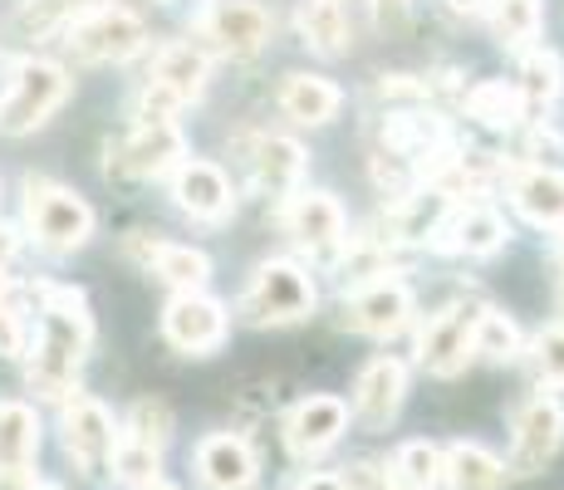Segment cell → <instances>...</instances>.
I'll list each match as a JSON object with an SVG mask.
<instances>
[{
  "label": "cell",
  "mask_w": 564,
  "mask_h": 490,
  "mask_svg": "<svg viewBox=\"0 0 564 490\" xmlns=\"http://www.w3.org/2000/svg\"><path fill=\"white\" fill-rule=\"evenodd\" d=\"M349 226H344V211L329 192H290L285 202V236L310 255H334L344 241H349Z\"/></svg>",
  "instance_id": "cell-15"
},
{
  "label": "cell",
  "mask_w": 564,
  "mask_h": 490,
  "mask_svg": "<svg viewBox=\"0 0 564 490\" xmlns=\"http://www.w3.org/2000/svg\"><path fill=\"white\" fill-rule=\"evenodd\" d=\"M442 6H447L452 15H462V20H476V15H486V6H491V0H442Z\"/></svg>",
  "instance_id": "cell-40"
},
{
  "label": "cell",
  "mask_w": 564,
  "mask_h": 490,
  "mask_svg": "<svg viewBox=\"0 0 564 490\" xmlns=\"http://www.w3.org/2000/svg\"><path fill=\"white\" fill-rule=\"evenodd\" d=\"M560 446H564V407L540 392V398H530L525 407L516 412V437H511V461H506V471L540 476L555 461Z\"/></svg>",
  "instance_id": "cell-9"
},
{
  "label": "cell",
  "mask_w": 564,
  "mask_h": 490,
  "mask_svg": "<svg viewBox=\"0 0 564 490\" xmlns=\"http://www.w3.org/2000/svg\"><path fill=\"white\" fill-rule=\"evenodd\" d=\"M344 94L334 89L329 79H319V74H290L285 84H280V108H285V118H295V123H329L334 113H339Z\"/></svg>",
  "instance_id": "cell-26"
},
{
  "label": "cell",
  "mask_w": 564,
  "mask_h": 490,
  "mask_svg": "<svg viewBox=\"0 0 564 490\" xmlns=\"http://www.w3.org/2000/svg\"><path fill=\"white\" fill-rule=\"evenodd\" d=\"M148 490H182V486H172V481H153V486H148Z\"/></svg>",
  "instance_id": "cell-42"
},
{
  "label": "cell",
  "mask_w": 564,
  "mask_h": 490,
  "mask_svg": "<svg viewBox=\"0 0 564 490\" xmlns=\"http://www.w3.org/2000/svg\"><path fill=\"white\" fill-rule=\"evenodd\" d=\"M476 319H481L476 300H452L447 309H437L417 334V363L437 378H457L476 353Z\"/></svg>",
  "instance_id": "cell-7"
},
{
  "label": "cell",
  "mask_w": 564,
  "mask_h": 490,
  "mask_svg": "<svg viewBox=\"0 0 564 490\" xmlns=\"http://www.w3.org/2000/svg\"><path fill=\"white\" fill-rule=\"evenodd\" d=\"M506 236H511V226H506L501 211H491V206H466L457 221L432 236V246L462 250V255H496V250L506 246Z\"/></svg>",
  "instance_id": "cell-23"
},
{
  "label": "cell",
  "mask_w": 564,
  "mask_h": 490,
  "mask_svg": "<svg viewBox=\"0 0 564 490\" xmlns=\"http://www.w3.org/2000/svg\"><path fill=\"white\" fill-rule=\"evenodd\" d=\"M270 30H275V20H270L265 6H256V0H221V6H212V15L202 20V35L212 40L216 54H231V59H251L270 45Z\"/></svg>",
  "instance_id": "cell-13"
},
{
  "label": "cell",
  "mask_w": 564,
  "mask_h": 490,
  "mask_svg": "<svg viewBox=\"0 0 564 490\" xmlns=\"http://www.w3.org/2000/svg\"><path fill=\"white\" fill-rule=\"evenodd\" d=\"M520 98H525V108H550L564 89V64L555 50H525V59H520V79H516Z\"/></svg>",
  "instance_id": "cell-29"
},
{
  "label": "cell",
  "mask_w": 564,
  "mask_h": 490,
  "mask_svg": "<svg viewBox=\"0 0 564 490\" xmlns=\"http://www.w3.org/2000/svg\"><path fill=\"white\" fill-rule=\"evenodd\" d=\"M491 30L501 45H530V40L540 35V20H545V10H540V0H491Z\"/></svg>",
  "instance_id": "cell-32"
},
{
  "label": "cell",
  "mask_w": 564,
  "mask_h": 490,
  "mask_svg": "<svg viewBox=\"0 0 564 490\" xmlns=\"http://www.w3.org/2000/svg\"><path fill=\"white\" fill-rule=\"evenodd\" d=\"M344 432H349V402L334 398V392H314V398H305L285 417V446H290V456H300V461L324 456Z\"/></svg>",
  "instance_id": "cell-14"
},
{
  "label": "cell",
  "mask_w": 564,
  "mask_h": 490,
  "mask_svg": "<svg viewBox=\"0 0 564 490\" xmlns=\"http://www.w3.org/2000/svg\"><path fill=\"white\" fill-rule=\"evenodd\" d=\"M206 69H212V64H206L202 45H192V40H172V45H162L153 54V74H148V84L167 94L177 108H187V104H197L202 89H206Z\"/></svg>",
  "instance_id": "cell-21"
},
{
  "label": "cell",
  "mask_w": 564,
  "mask_h": 490,
  "mask_svg": "<svg viewBox=\"0 0 564 490\" xmlns=\"http://www.w3.org/2000/svg\"><path fill=\"white\" fill-rule=\"evenodd\" d=\"M560 304H564V294H560Z\"/></svg>",
  "instance_id": "cell-44"
},
{
  "label": "cell",
  "mask_w": 564,
  "mask_h": 490,
  "mask_svg": "<svg viewBox=\"0 0 564 490\" xmlns=\"http://www.w3.org/2000/svg\"><path fill=\"white\" fill-rule=\"evenodd\" d=\"M447 216H452V196L432 182V187H412L408 196H398L388 206V231H393V241L417 246V241H432L447 226Z\"/></svg>",
  "instance_id": "cell-22"
},
{
  "label": "cell",
  "mask_w": 564,
  "mask_h": 490,
  "mask_svg": "<svg viewBox=\"0 0 564 490\" xmlns=\"http://www.w3.org/2000/svg\"><path fill=\"white\" fill-rule=\"evenodd\" d=\"M525 98H520L516 84L506 79H481L466 89V118H476L481 128H496V133H511L520 128V118H525Z\"/></svg>",
  "instance_id": "cell-27"
},
{
  "label": "cell",
  "mask_w": 564,
  "mask_h": 490,
  "mask_svg": "<svg viewBox=\"0 0 564 490\" xmlns=\"http://www.w3.org/2000/svg\"><path fill=\"white\" fill-rule=\"evenodd\" d=\"M373 15H378V30L403 35L408 20H412V0H373Z\"/></svg>",
  "instance_id": "cell-37"
},
{
  "label": "cell",
  "mask_w": 564,
  "mask_h": 490,
  "mask_svg": "<svg viewBox=\"0 0 564 490\" xmlns=\"http://www.w3.org/2000/svg\"><path fill=\"white\" fill-rule=\"evenodd\" d=\"M555 265H560V275H564V231L555 236Z\"/></svg>",
  "instance_id": "cell-41"
},
{
  "label": "cell",
  "mask_w": 564,
  "mask_h": 490,
  "mask_svg": "<svg viewBox=\"0 0 564 490\" xmlns=\"http://www.w3.org/2000/svg\"><path fill=\"white\" fill-rule=\"evenodd\" d=\"M403 398H408V368L403 358L383 353L373 363H364L359 383H354V402H349V417L368 432H383L388 422L403 412Z\"/></svg>",
  "instance_id": "cell-11"
},
{
  "label": "cell",
  "mask_w": 564,
  "mask_h": 490,
  "mask_svg": "<svg viewBox=\"0 0 564 490\" xmlns=\"http://www.w3.org/2000/svg\"><path fill=\"white\" fill-rule=\"evenodd\" d=\"M447 471H442V486L452 490H501L506 486V461L496 451H486L481 442H452L442 451Z\"/></svg>",
  "instance_id": "cell-25"
},
{
  "label": "cell",
  "mask_w": 564,
  "mask_h": 490,
  "mask_svg": "<svg viewBox=\"0 0 564 490\" xmlns=\"http://www.w3.org/2000/svg\"><path fill=\"white\" fill-rule=\"evenodd\" d=\"M535 373H540V383H550V388H564V324H555V329H545L535 339Z\"/></svg>",
  "instance_id": "cell-36"
},
{
  "label": "cell",
  "mask_w": 564,
  "mask_h": 490,
  "mask_svg": "<svg viewBox=\"0 0 564 490\" xmlns=\"http://www.w3.org/2000/svg\"><path fill=\"white\" fill-rule=\"evenodd\" d=\"M138 260H143L148 270H153L158 280H167L177 294L187 290H206V280H212V260H206V250L197 246H177V241H153V236L138 231L133 241H128Z\"/></svg>",
  "instance_id": "cell-20"
},
{
  "label": "cell",
  "mask_w": 564,
  "mask_h": 490,
  "mask_svg": "<svg viewBox=\"0 0 564 490\" xmlns=\"http://www.w3.org/2000/svg\"><path fill=\"white\" fill-rule=\"evenodd\" d=\"M295 490H349L344 476H329V471H314V476H300Z\"/></svg>",
  "instance_id": "cell-39"
},
{
  "label": "cell",
  "mask_w": 564,
  "mask_h": 490,
  "mask_svg": "<svg viewBox=\"0 0 564 490\" xmlns=\"http://www.w3.org/2000/svg\"><path fill=\"white\" fill-rule=\"evenodd\" d=\"M187 162V138L172 118H138L128 138L108 148V172L113 177H167Z\"/></svg>",
  "instance_id": "cell-6"
},
{
  "label": "cell",
  "mask_w": 564,
  "mask_h": 490,
  "mask_svg": "<svg viewBox=\"0 0 564 490\" xmlns=\"http://www.w3.org/2000/svg\"><path fill=\"white\" fill-rule=\"evenodd\" d=\"M393 481L403 490H437L442 486V471H447V461H442V446L432 442H403L393 451Z\"/></svg>",
  "instance_id": "cell-30"
},
{
  "label": "cell",
  "mask_w": 564,
  "mask_h": 490,
  "mask_svg": "<svg viewBox=\"0 0 564 490\" xmlns=\"http://www.w3.org/2000/svg\"><path fill=\"white\" fill-rule=\"evenodd\" d=\"M35 490H64V486H35Z\"/></svg>",
  "instance_id": "cell-43"
},
{
  "label": "cell",
  "mask_w": 564,
  "mask_h": 490,
  "mask_svg": "<svg viewBox=\"0 0 564 490\" xmlns=\"http://www.w3.org/2000/svg\"><path fill=\"white\" fill-rule=\"evenodd\" d=\"M506 182H511V202H516V211L525 216V221L564 231V167L525 162V167L506 172Z\"/></svg>",
  "instance_id": "cell-19"
},
{
  "label": "cell",
  "mask_w": 564,
  "mask_h": 490,
  "mask_svg": "<svg viewBox=\"0 0 564 490\" xmlns=\"http://www.w3.org/2000/svg\"><path fill=\"white\" fill-rule=\"evenodd\" d=\"M314 280L295 260H265V265L251 275L241 300V314L260 329H285V324H300L314 314Z\"/></svg>",
  "instance_id": "cell-3"
},
{
  "label": "cell",
  "mask_w": 564,
  "mask_h": 490,
  "mask_svg": "<svg viewBox=\"0 0 564 490\" xmlns=\"http://www.w3.org/2000/svg\"><path fill=\"white\" fill-rule=\"evenodd\" d=\"M251 172L260 182V192L270 196H290L305 182V148L295 138H260L251 152Z\"/></svg>",
  "instance_id": "cell-24"
},
{
  "label": "cell",
  "mask_w": 564,
  "mask_h": 490,
  "mask_svg": "<svg viewBox=\"0 0 564 490\" xmlns=\"http://www.w3.org/2000/svg\"><path fill=\"white\" fill-rule=\"evenodd\" d=\"M300 35L319 54H344L349 50V15L339 0H300Z\"/></svg>",
  "instance_id": "cell-28"
},
{
  "label": "cell",
  "mask_w": 564,
  "mask_h": 490,
  "mask_svg": "<svg viewBox=\"0 0 564 490\" xmlns=\"http://www.w3.org/2000/svg\"><path fill=\"white\" fill-rule=\"evenodd\" d=\"M192 466H197L202 490H256V481H260L251 442L236 437V432H212V437H202L197 451H192Z\"/></svg>",
  "instance_id": "cell-16"
},
{
  "label": "cell",
  "mask_w": 564,
  "mask_h": 490,
  "mask_svg": "<svg viewBox=\"0 0 564 490\" xmlns=\"http://www.w3.org/2000/svg\"><path fill=\"white\" fill-rule=\"evenodd\" d=\"M412 319V290L403 280H373L344 300V329L368 334V339H393Z\"/></svg>",
  "instance_id": "cell-12"
},
{
  "label": "cell",
  "mask_w": 564,
  "mask_h": 490,
  "mask_svg": "<svg viewBox=\"0 0 564 490\" xmlns=\"http://www.w3.org/2000/svg\"><path fill=\"white\" fill-rule=\"evenodd\" d=\"M162 339H167L177 353H212V348L226 344V304L212 300L202 290H187L162 309Z\"/></svg>",
  "instance_id": "cell-10"
},
{
  "label": "cell",
  "mask_w": 564,
  "mask_h": 490,
  "mask_svg": "<svg viewBox=\"0 0 564 490\" xmlns=\"http://www.w3.org/2000/svg\"><path fill=\"white\" fill-rule=\"evenodd\" d=\"M35 461H40V417H35V407L6 398L0 402V481L6 486L30 481Z\"/></svg>",
  "instance_id": "cell-18"
},
{
  "label": "cell",
  "mask_w": 564,
  "mask_h": 490,
  "mask_svg": "<svg viewBox=\"0 0 564 490\" xmlns=\"http://www.w3.org/2000/svg\"><path fill=\"white\" fill-rule=\"evenodd\" d=\"M40 300H45V309H40V339L35 358H30V392L64 402L79 383L84 358H89L94 319L84 290H45Z\"/></svg>",
  "instance_id": "cell-1"
},
{
  "label": "cell",
  "mask_w": 564,
  "mask_h": 490,
  "mask_svg": "<svg viewBox=\"0 0 564 490\" xmlns=\"http://www.w3.org/2000/svg\"><path fill=\"white\" fill-rule=\"evenodd\" d=\"M143 45L148 30L128 6H89L69 20V50L79 64H128Z\"/></svg>",
  "instance_id": "cell-4"
},
{
  "label": "cell",
  "mask_w": 564,
  "mask_h": 490,
  "mask_svg": "<svg viewBox=\"0 0 564 490\" xmlns=\"http://www.w3.org/2000/svg\"><path fill=\"white\" fill-rule=\"evenodd\" d=\"M59 432H64V451H69L84 471L108 476L113 451H118V422L99 398H89V392H69V398H64Z\"/></svg>",
  "instance_id": "cell-8"
},
{
  "label": "cell",
  "mask_w": 564,
  "mask_h": 490,
  "mask_svg": "<svg viewBox=\"0 0 564 490\" xmlns=\"http://www.w3.org/2000/svg\"><path fill=\"white\" fill-rule=\"evenodd\" d=\"M79 10H89V0H20L15 10V35L25 40H45L54 30H64Z\"/></svg>",
  "instance_id": "cell-33"
},
{
  "label": "cell",
  "mask_w": 564,
  "mask_h": 490,
  "mask_svg": "<svg viewBox=\"0 0 564 490\" xmlns=\"http://www.w3.org/2000/svg\"><path fill=\"white\" fill-rule=\"evenodd\" d=\"M69 98V74L54 59H25L15 64V79H10V94L0 104V128L10 138L35 133L40 123H50L54 108Z\"/></svg>",
  "instance_id": "cell-5"
},
{
  "label": "cell",
  "mask_w": 564,
  "mask_h": 490,
  "mask_svg": "<svg viewBox=\"0 0 564 490\" xmlns=\"http://www.w3.org/2000/svg\"><path fill=\"white\" fill-rule=\"evenodd\" d=\"M172 202H177L187 216H197V221H226L236 206V192L216 162L187 157V162H177V172H172Z\"/></svg>",
  "instance_id": "cell-17"
},
{
  "label": "cell",
  "mask_w": 564,
  "mask_h": 490,
  "mask_svg": "<svg viewBox=\"0 0 564 490\" xmlns=\"http://www.w3.org/2000/svg\"><path fill=\"white\" fill-rule=\"evenodd\" d=\"M25 226L35 236V246H45L50 255H69L94 236V206L84 196H74L59 182L30 177L25 182Z\"/></svg>",
  "instance_id": "cell-2"
},
{
  "label": "cell",
  "mask_w": 564,
  "mask_h": 490,
  "mask_svg": "<svg viewBox=\"0 0 564 490\" xmlns=\"http://www.w3.org/2000/svg\"><path fill=\"white\" fill-rule=\"evenodd\" d=\"M108 476H118V481L133 486V490H148L153 481H162V446L133 442V437H123V432H118V451H113Z\"/></svg>",
  "instance_id": "cell-31"
},
{
  "label": "cell",
  "mask_w": 564,
  "mask_h": 490,
  "mask_svg": "<svg viewBox=\"0 0 564 490\" xmlns=\"http://www.w3.org/2000/svg\"><path fill=\"white\" fill-rule=\"evenodd\" d=\"M520 348H525V339H520L516 319L481 309V319H476V353L491 358V363H511V358H520Z\"/></svg>",
  "instance_id": "cell-34"
},
{
  "label": "cell",
  "mask_w": 564,
  "mask_h": 490,
  "mask_svg": "<svg viewBox=\"0 0 564 490\" xmlns=\"http://www.w3.org/2000/svg\"><path fill=\"white\" fill-rule=\"evenodd\" d=\"M359 476H349V486H364V490H403L393 481V471L388 466H373V461H364V466H354Z\"/></svg>",
  "instance_id": "cell-38"
},
{
  "label": "cell",
  "mask_w": 564,
  "mask_h": 490,
  "mask_svg": "<svg viewBox=\"0 0 564 490\" xmlns=\"http://www.w3.org/2000/svg\"><path fill=\"white\" fill-rule=\"evenodd\" d=\"M118 432H123V437H133V442H148V446H167V437H172V412H167V402L138 398L133 412H128V422H123Z\"/></svg>",
  "instance_id": "cell-35"
}]
</instances>
